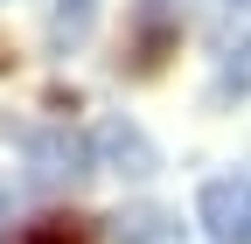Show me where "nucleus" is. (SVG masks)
I'll return each mask as SVG.
<instances>
[{
	"label": "nucleus",
	"instance_id": "nucleus-1",
	"mask_svg": "<svg viewBox=\"0 0 251 244\" xmlns=\"http://www.w3.org/2000/svg\"><path fill=\"white\" fill-rule=\"evenodd\" d=\"M21 146H28V181H35V189H77V181L98 168V161H91V140L70 133V126L21 133Z\"/></svg>",
	"mask_w": 251,
	"mask_h": 244
},
{
	"label": "nucleus",
	"instance_id": "nucleus-2",
	"mask_svg": "<svg viewBox=\"0 0 251 244\" xmlns=\"http://www.w3.org/2000/svg\"><path fill=\"white\" fill-rule=\"evenodd\" d=\"M196 217L216 244H251V174H216L202 181L196 195Z\"/></svg>",
	"mask_w": 251,
	"mask_h": 244
},
{
	"label": "nucleus",
	"instance_id": "nucleus-3",
	"mask_svg": "<svg viewBox=\"0 0 251 244\" xmlns=\"http://www.w3.org/2000/svg\"><path fill=\"white\" fill-rule=\"evenodd\" d=\"M91 161L126 174V181H147L153 168H161V154H153V140L133 126V119H98V133H91Z\"/></svg>",
	"mask_w": 251,
	"mask_h": 244
},
{
	"label": "nucleus",
	"instance_id": "nucleus-4",
	"mask_svg": "<svg viewBox=\"0 0 251 244\" xmlns=\"http://www.w3.org/2000/svg\"><path fill=\"white\" fill-rule=\"evenodd\" d=\"M216 98H251V21L224 28L216 42Z\"/></svg>",
	"mask_w": 251,
	"mask_h": 244
},
{
	"label": "nucleus",
	"instance_id": "nucleus-5",
	"mask_svg": "<svg viewBox=\"0 0 251 244\" xmlns=\"http://www.w3.org/2000/svg\"><path fill=\"white\" fill-rule=\"evenodd\" d=\"M105 237H112V244H175L181 223L168 217V209L140 202V209H119V217H105Z\"/></svg>",
	"mask_w": 251,
	"mask_h": 244
},
{
	"label": "nucleus",
	"instance_id": "nucleus-6",
	"mask_svg": "<svg viewBox=\"0 0 251 244\" xmlns=\"http://www.w3.org/2000/svg\"><path fill=\"white\" fill-rule=\"evenodd\" d=\"M91 21H98V0H56V14H49V49H77L91 35Z\"/></svg>",
	"mask_w": 251,
	"mask_h": 244
},
{
	"label": "nucleus",
	"instance_id": "nucleus-7",
	"mask_svg": "<svg viewBox=\"0 0 251 244\" xmlns=\"http://www.w3.org/2000/svg\"><path fill=\"white\" fill-rule=\"evenodd\" d=\"M21 244H77V230H70V223H56V217H49V223H35V230H28Z\"/></svg>",
	"mask_w": 251,
	"mask_h": 244
}]
</instances>
